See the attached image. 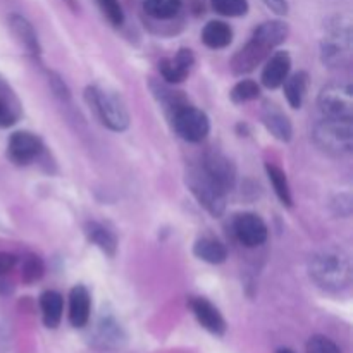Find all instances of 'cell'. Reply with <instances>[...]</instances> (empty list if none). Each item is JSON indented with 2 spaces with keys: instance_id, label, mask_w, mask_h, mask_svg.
<instances>
[{
  "instance_id": "8fae6325",
  "label": "cell",
  "mask_w": 353,
  "mask_h": 353,
  "mask_svg": "<svg viewBox=\"0 0 353 353\" xmlns=\"http://www.w3.org/2000/svg\"><path fill=\"white\" fill-rule=\"evenodd\" d=\"M202 168L226 193L231 192L236 185V165L221 152H209L203 159Z\"/></svg>"
},
{
  "instance_id": "2e32d148",
  "label": "cell",
  "mask_w": 353,
  "mask_h": 353,
  "mask_svg": "<svg viewBox=\"0 0 353 353\" xmlns=\"http://www.w3.org/2000/svg\"><path fill=\"white\" fill-rule=\"evenodd\" d=\"M92 312V296L86 286L76 285L69 293V323L72 327H85Z\"/></svg>"
},
{
  "instance_id": "44dd1931",
  "label": "cell",
  "mask_w": 353,
  "mask_h": 353,
  "mask_svg": "<svg viewBox=\"0 0 353 353\" xmlns=\"http://www.w3.org/2000/svg\"><path fill=\"white\" fill-rule=\"evenodd\" d=\"M202 41L214 50L226 48L233 41V30L224 21H209L202 30Z\"/></svg>"
},
{
  "instance_id": "e575fe53",
  "label": "cell",
  "mask_w": 353,
  "mask_h": 353,
  "mask_svg": "<svg viewBox=\"0 0 353 353\" xmlns=\"http://www.w3.org/2000/svg\"><path fill=\"white\" fill-rule=\"evenodd\" d=\"M236 133L240 134V137H248V134H250V128H248L247 123H238Z\"/></svg>"
},
{
  "instance_id": "83f0119b",
  "label": "cell",
  "mask_w": 353,
  "mask_h": 353,
  "mask_svg": "<svg viewBox=\"0 0 353 353\" xmlns=\"http://www.w3.org/2000/svg\"><path fill=\"white\" fill-rule=\"evenodd\" d=\"M21 116L19 105L14 99H9V95H3L0 92V128H9L17 123Z\"/></svg>"
},
{
  "instance_id": "9a60e30c",
  "label": "cell",
  "mask_w": 353,
  "mask_h": 353,
  "mask_svg": "<svg viewBox=\"0 0 353 353\" xmlns=\"http://www.w3.org/2000/svg\"><path fill=\"white\" fill-rule=\"evenodd\" d=\"M261 119L262 124L265 126V130H268L276 140L283 141V143H288L293 138L292 121L288 119V116H286L276 103H264Z\"/></svg>"
},
{
  "instance_id": "5bb4252c",
  "label": "cell",
  "mask_w": 353,
  "mask_h": 353,
  "mask_svg": "<svg viewBox=\"0 0 353 353\" xmlns=\"http://www.w3.org/2000/svg\"><path fill=\"white\" fill-rule=\"evenodd\" d=\"M292 69V57L286 50H278L268 59L262 69V85L269 90H276L285 83Z\"/></svg>"
},
{
  "instance_id": "ffe728a7",
  "label": "cell",
  "mask_w": 353,
  "mask_h": 353,
  "mask_svg": "<svg viewBox=\"0 0 353 353\" xmlns=\"http://www.w3.org/2000/svg\"><path fill=\"white\" fill-rule=\"evenodd\" d=\"M40 309L43 316V324L48 330H55L62 321V310H64V299L61 293L48 290L40 296Z\"/></svg>"
},
{
  "instance_id": "1f68e13d",
  "label": "cell",
  "mask_w": 353,
  "mask_h": 353,
  "mask_svg": "<svg viewBox=\"0 0 353 353\" xmlns=\"http://www.w3.org/2000/svg\"><path fill=\"white\" fill-rule=\"evenodd\" d=\"M17 265V257L9 252H0V278H6L7 274L14 271Z\"/></svg>"
},
{
  "instance_id": "8992f818",
  "label": "cell",
  "mask_w": 353,
  "mask_h": 353,
  "mask_svg": "<svg viewBox=\"0 0 353 353\" xmlns=\"http://www.w3.org/2000/svg\"><path fill=\"white\" fill-rule=\"evenodd\" d=\"M317 105L326 119H353V88L348 83H330L321 90Z\"/></svg>"
},
{
  "instance_id": "603a6c76",
  "label": "cell",
  "mask_w": 353,
  "mask_h": 353,
  "mask_svg": "<svg viewBox=\"0 0 353 353\" xmlns=\"http://www.w3.org/2000/svg\"><path fill=\"white\" fill-rule=\"evenodd\" d=\"M265 172H268V178L271 181L272 188H274L276 195H278L279 202L286 207H292L293 196L292 190H290L288 178H286V172L274 164H265Z\"/></svg>"
},
{
  "instance_id": "4dcf8cb0",
  "label": "cell",
  "mask_w": 353,
  "mask_h": 353,
  "mask_svg": "<svg viewBox=\"0 0 353 353\" xmlns=\"http://www.w3.org/2000/svg\"><path fill=\"white\" fill-rule=\"evenodd\" d=\"M121 330L110 321H103L99 326V340L102 347H109V345L119 343Z\"/></svg>"
},
{
  "instance_id": "ac0fdd59",
  "label": "cell",
  "mask_w": 353,
  "mask_h": 353,
  "mask_svg": "<svg viewBox=\"0 0 353 353\" xmlns=\"http://www.w3.org/2000/svg\"><path fill=\"white\" fill-rule=\"evenodd\" d=\"M193 255L200 261L207 262V264H223L228 259V248L226 245L221 243L216 238L203 236L199 238L193 245Z\"/></svg>"
},
{
  "instance_id": "3957f363",
  "label": "cell",
  "mask_w": 353,
  "mask_h": 353,
  "mask_svg": "<svg viewBox=\"0 0 353 353\" xmlns=\"http://www.w3.org/2000/svg\"><path fill=\"white\" fill-rule=\"evenodd\" d=\"M86 100H88L90 107H93L103 126L109 128L110 131L121 133V131H126L130 128L128 107L116 92L100 88V86H88L86 88Z\"/></svg>"
},
{
  "instance_id": "484cf974",
  "label": "cell",
  "mask_w": 353,
  "mask_h": 353,
  "mask_svg": "<svg viewBox=\"0 0 353 353\" xmlns=\"http://www.w3.org/2000/svg\"><path fill=\"white\" fill-rule=\"evenodd\" d=\"M261 95V86L254 81V79H241L238 81L236 85L231 88V100L234 103H245V102H250V100L259 99Z\"/></svg>"
},
{
  "instance_id": "277c9868",
  "label": "cell",
  "mask_w": 353,
  "mask_h": 353,
  "mask_svg": "<svg viewBox=\"0 0 353 353\" xmlns=\"http://www.w3.org/2000/svg\"><path fill=\"white\" fill-rule=\"evenodd\" d=\"M186 185L196 199V202L212 217H221L226 210V192L210 178L205 169L190 168L186 172Z\"/></svg>"
},
{
  "instance_id": "7a4b0ae2",
  "label": "cell",
  "mask_w": 353,
  "mask_h": 353,
  "mask_svg": "<svg viewBox=\"0 0 353 353\" xmlns=\"http://www.w3.org/2000/svg\"><path fill=\"white\" fill-rule=\"evenodd\" d=\"M309 276L323 290L340 292L350 285V261L343 252L321 250L310 257Z\"/></svg>"
},
{
  "instance_id": "30bf717a",
  "label": "cell",
  "mask_w": 353,
  "mask_h": 353,
  "mask_svg": "<svg viewBox=\"0 0 353 353\" xmlns=\"http://www.w3.org/2000/svg\"><path fill=\"white\" fill-rule=\"evenodd\" d=\"M234 236L238 238L241 245L248 248L261 247L268 240V224L264 223L261 216L254 212H243L236 216L233 223Z\"/></svg>"
},
{
  "instance_id": "7402d4cb",
  "label": "cell",
  "mask_w": 353,
  "mask_h": 353,
  "mask_svg": "<svg viewBox=\"0 0 353 353\" xmlns=\"http://www.w3.org/2000/svg\"><path fill=\"white\" fill-rule=\"evenodd\" d=\"M285 88V97L288 100L292 109H300L303 105V99H305L307 88H309V74L305 71H299L293 76L285 79L283 83Z\"/></svg>"
},
{
  "instance_id": "8d00e7d4",
  "label": "cell",
  "mask_w": 353,
  "mask_h": 353,
  "mask_svg": "<svg viewBox=\"0 0 353 353\" xmlns=\"http://www.w3.org/2000/svg\"><path fill=\"white\" fill-rule=\"evenodd\" d=\"M276 353H295V352H292L290 348H279V350H276Z\"/></svg>"
},
{
  "instance_id": "ba28073f",
  "label": "cell",
  "mask_w": 353,
  "mask_h": 353,
  "mask_svg": "<svg viewBox=\"0 0 353 353\" xmlns=\"http://www.w3.org/2000/svg\"><path fill=\"white\" fill-rule=\"evenodd\" d=\"M350 24L341 23V19L338 23H334L330 28L326 37H324L323 45H321V54H323L324 64H341L343 59L348 55V52H350Z\"/></svg>"
},
{
  "instance_id": "9c48e42d",
  "label": "cell",
  "mask_w": 353,
  "mask_h": 353,
  "mask_svg": "<svg viewBox=\"0 0 353 353\" xmlns=\"http://www.w3.org/2000/svg\"><path fill=\"white\" fill-rule=\"evenodd\" d=\"M43 152V141L30 131H16L7 143V157L17 165L33 162Z\"/></svg>"
},
{
  "instance_id": "d6a6232c",
  "label": "cell",
  "mask_w": 353,
  "mask_h": 353,
  "mask_svg": "<svg viewBox=\"0 0 353 353\" xmlns=\"http://www.w3.org/2000/svg\"><path fill=\"white\" fill-rule=\"evenodd\" d=\"M50 86H52V90H54L55 95L59 97V99L69 100V90H68V86H65V83L62 81V79L59 78V76L50 74Z\"/></svg>"
},
{
  "instance_id": "836d02e7",
  "label": "cell",
  "mask_w": 353,
  "mask_h": 353,
  "mask_svg": "<svg viewBox=\"0 0 353 353\" xmlns=\"http://www.w3.org/2000/svg\"><path fill=\"white\" fill-rule=\"evenodd\" d=\"M272 12L279 14V16H285L288 14V2L286 0H262Z\"/></svg>"
},
{
  "instance_id": "f1b7e54d",
  "label": "cell",
  "mask_w": 353,
  "mask_h": 353,
  "mask_svg": "<svg viewBox=\"0 0 353 353\" xmlns=\"http://www.w3.org/2000/svg\"><path fill=\"white\" fill-rule=\"evenodd\" d=\"M99 3L100 10L103 12V16L109 19V23L112 26L119 28L123 26L124 23V12H123V7H121L119 0H97Z\"/></svg>"
},
{
  "instance_id": "6da1fadb",
  "label": "cell",
  "mask_w": 353,
  "mask_h": 353,
  "mask_svg": "<svg viewBox=\"0 0 353 353\" xmlns=\"http://www.w3.org/2000/svg\"><path fill=\"white\" fill-rule=\"evenodd\" d=\"M290 28L285 21H265L254 30L250 40L231 59V71L236 76L248 74L268 59L271 50L285 43Z\"/></svg>"
},
{
  "instance_id": "52a82bcc",
  "label": "cell",
  "mask_w": 353,
  "mask_h": 353,
  "mask_svg": "<svg viewBox=\"0 0 353 353\" xmlns=\"http://www.w3.org/2000/svg\"><path fill=\"white\" fill-rule=\"evenodd\" d=\"M171 121L178 137L190 143H200L205 140L210 131L209 116L190 103H185L176 112H172Z\"/></svg>"
},
{
  "instance_id": "d6986e66",
  "label": "cell",
  "mask_w": 353,
  "mask_h": 353,
  "mask_svg": "<svg viewBox=\"0 0 353 353\" xmlns=\"http://www.w3.org/2000/svg\"><path fill=\"white\" fill-rule=\"evenodd\" d=\"M85 234L90 243L95 245L97 248L103 252L109 257H114L117 252V238L110 230H107L103 224L90 221L85 224Z\"/></svg>"
},
{
  "instance_id": "7c38bea8",
  "label": "cell",
  "mask_w": 353,
  "mask_h": 353,
  "mask_svg": "<svg viewBox=\"0 0 353 353\" xmlns=\"http://www.w3.org/2000/svg\"><path fill=\"white\" fill-rule=\"evenodd\" d=\"M195 64V55L190 48H179L178 54L171 59H162L159 62V71H161L162 78L169 83V85H178L183 83L190 74V69Z\"/></svg>"
},
{
  "instance_id": "f546056e",
  "label": "cell",
  "mask_w": 353,
  "mask_h": 353,
  "mask_svg": "<svg viewBox=\"0 0 353 353\" xmlns=\"http://www.w3.org/2000/svg\"><path fill=\"white\" fill-rule=\"evenodd\" d=\"M307 353H341L338 345L326 336H312L307 343Z\"/></svg>"
},
{
  "instance_id": "d4e9b609",
  "label": "cell",
  "mask_w": 353,
  "mask_h": 353,
  "mask_svg": "<svg viewBox=\"0 0 353 353\" xmlns=\"http://www.w3.org/2000/svg\"><path fill=\"white\" fill-rule=\"evenodd\" d=\"M45 272V264L38 255H28L23 259V264H21V279L26 285H33V283L40 281L43 278Z\"/></svg>"
},
{
  "instance_id": "4316f807",
  "label": "cell",
  "mask_w": 353,
  "mask_h": 353,
  "mask_svg": "<svg viewBox=\"0 0 353 353\" xmlns=\"http://www.w3.org/2000/svg\"><path fill=\"white\" fill-rule=\"evenodd\" d=\"M210 6L226 17H241L248 12V0H210Z\"/></svg>"
},
{
  "instance_id": "cb8c5ba5",
  "label": "cell",
  "mask_w": 353,
  "mask_h": 353,
  "mask_svg": "<svg viewBox=\"0 0 353 353\" xmlns=\"http://www.w3.org/2000/svg\"><path fill=\"white\" fill-rule=\"evenodd\" d=\"M183 7V0H143V10L154 19H172Z\"/></svg>"
},
{
  "instance_id": "e0dca14e",
  "label": "cell",
  "mask_w": 353,
  "mask_h": 353,
  "mask_svg": "<svg viewBox=\"0 0 353 353\" xmlns=\"http://www.w3.org/2000/svg\"><path fill=\"white\" fill-rule=\"evenodd\" d=\"M9 28L12 31V34L16 37V40L30 52L31 55L38 57L41 52L40 41H38L37 31H34L33 24L26 19L21 14H10L9 16Z\"/></svg>"
},
{
  "instance_id": "4fadbf2b",
  "label": "cell",
  "mask_w": 353,
  "mask_h": 353,
  "mask_svg": "<svg viewBox=\"0 0 353 353\" xmlns=\"http://www.w3.org/2000/svg\"><path fill=\"white\" fill-rule=\"evenodd\" d=\"M190 309L203 330L217 334V336H223L226 333V323H224L223 316L207 299H202V296L190 299Z\"/></svg>"
},
{
  "instance_id": "d590c367",
  "label": "cell",
  "mask_w": 353,
  "mask_h": 353,
  "mask_svg": "<svg viewBox=\"0 0 353 353\" xmlns=\"http://www.w3.org/2000/svg\"><path fill=\"white\" fill-rule=\"evenodd\" d=\"M64 2L68 3V6L71 7L72 10H76V9H78V3H76V0H64Z\"/></svg>"
},
{
  "instance_id": "5b68a950",
  "label": "cell",
  "mask_w": 353,
  "mask_h": 353,
  "mask_svg": "<svg viewBox=\"0 0 353 353\" xmlns=\"http://www.w3.org/2000/svg\"><path fill=\"white\" fill-rule=\"evenodd\" d=\"M314 140L331 155H347L353 148V123L352 119H326L314 128Z\"/></svg>"
}]
</instances>
